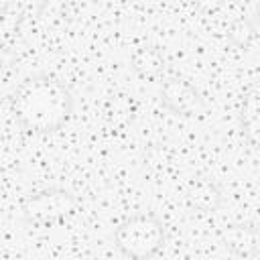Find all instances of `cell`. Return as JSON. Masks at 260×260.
<instances>
[{"mask_svg": "<svg viewBox=\"0 0 260 260\" xmlns=\"http://www.w3.org/2000/svg\"><path fill=\"white\" fill-rule=\"evenodd\" d=\"M73 93L55 75L37 73L24 77L10 100L16 124L30 134H53L61 130L73 114Z\"/></svg>", "mask_w": 260, "mask_h": 260, "instance_id": "cell-1", "label": "cell"}, {"mask_svg": "<svg viewBox=\"0 0 260 260\" xmlns=\"http://www.w3.org/2000/svg\"><path fill=\"white\" fill-rule=\"evenodd\" d=\"M167 240V228L154 213H136L126 217L114 230L116 248L132 260L152 258Z\"/></svg>", "mask_w": 260, "mask_h": 260, "instance_id": "cell-2", "label": "cell"}, {"mask_svg": "<svg viewBox=\"0 0 260 260\" xmlns=\"http://www.w3.org/2000/svg\"><path fill=\"white\" fill-rule=\"evenodd\" d=\"M77 209V197L61 187H49L37 193H30L22 205L20 215L26 225L35 228H53L63 223Z\"/></svg>", "mask_w": 260, "mask_h": 260, "instance_id": "cell-3", "label": "cell"}, {"mask_svg": "<svg viewBox=\"0 0 260 260\" xmlns=\"http://www.w3.org/2000/svg\"><path fill=\"white\" fill-rule=\"evenodd\" d=\"M162 106L175 116H195L203 108L199 91L181 77H169L160 87Z\"/></svg>", "mask_w": 260, "mask_h": 260, "instance_id": "cell-4", "label": "cell"}, {"mask_svg": "<svg viewBox=\"0 0 260 260\" xmlns=\"http://www.w3.org/2000/svg\"><path fill=\"white\" fill-rule=\"evenodd\" d=\"M132 65H134V69H136V73L140 77L154 79V77L160 75L162 65H165V59H162V55L154 47H142V49H138L134 53Z\"/></svg>", "mask_w": 260, "mask_h": 260, "instance_id": "cell-5", "label": "cell"}]
</instances>
